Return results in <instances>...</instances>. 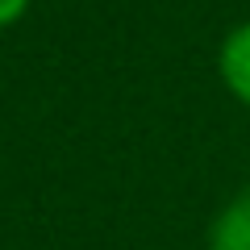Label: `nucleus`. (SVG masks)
<instances>
[{
  "label": "nucleus",
  "instance_id": "obj_1",
  "mask_svg": "<svg viewBox=\"0 0 250 250\" xmlns=\"http://www.w3.org/2000/svg\"><path fill=\"white\" fill-rule=\"evenodd\" d=\"M217 75H221L225 92H229L238 104L250 108V21L233 25L221 38V50H217Z\"/></svg>",
  "mask_w": 250,
  "mask_h": 250
},
{
  "label": "nucleus",
  "instance_id": "obj_2",
  "mask_svg": "<svg viewBox=\"0 0 250 250\" xmlns=\"http://www.w3.org/2000/svg\"><path fill=\"white\" fill-rule=\"evenodd\" d=\"M208 250H250V188L217 213L208 229Z\"/></svg>",
  "mask_w": 250,
  "mask_h": 250
},
{
  "label": "nucleus",
  "instance_id": "obj_3",
  "mask_svg": "<svg viewBox=\"0 0 250 250\" xmlns=\"http://www.w3.org/2000/svg\"><path fill=\"white\" fill-rule=\"evenodd\" d=\"M29 4H34V0H0V29H13L29 13Z\"/></svg>",
  "mask_w": 250,
  "mask_h": 250
}]
</instances>
